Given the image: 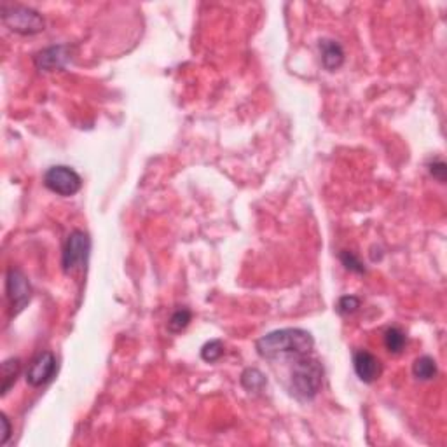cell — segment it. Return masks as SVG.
I'll return each mask as SVG.
<instances>
[{
    "label": "cell",
    "mask_w": 447,
    "mask_h": 447,
    "mask_svg": "<svg viewBox=\"0 0 447 447\" xmlns=\"http://www.w3.org/2000/svg\"><path fill=\"white\" fill-rule=\"evenodd\" d=\"M405 344H407V337H405V334L400 331V329H398V327H389V329H386L385 346L389 353H393V355L402 353V350L405 348Z\"/></svg>",
    "instance_id": "cell-14"
},
{
    "label": "cell",
    "mask_w": 447,
    "mask_h": 447,
    "mask_svg": "<svg viewBox=\"0 0 447 447\" xmlns=\"http://www.w3.org/2000/svg\"><path fill=\"white\" fill-rule=\"evenodd\" d=\"M56 370H58V362H56L55 355L51 351H42L31 360L27 374H25V379L31 388H39L53 379Z\"/></svg>",
    "instance_id": "cell-7"
},
{
    "label": "cell",
    "mask_w": 447,
    "mask_h": 447,
    "mask_svg": "<svg viewBox=\"0 0 447 447\" xmlns=\"http://www.w3.org/2000/svg\"><path fill=\"white\" fill-rule=\"evenodd\" d=\"M339 259H341L342 266H344L348 271L358 272V274H363V272H366V268H363V264L360 262V259H358L353 252H350V250H342V252L339 253Z\"/></svg>",
    "instance_id": "cell-17"
},
{
    "label": "cell",
    "mask_w": 447,
    "mask_h": 447,
    "mask_svg": "<svg viewBox=\"0 0 447 447\" xmlns=\"http://www.w3.org/2000/svg\"><path fill=\"white\" fill-rule=\"evenodd\" d=\"M91 250V240L90 234L84 233L81 229L72 231L68 240L63 248V259L62 266L65 272H75L77 269H82L88 262Z\"/></svg>",
    "instance_id": "cell-5"
},
{
    "label": "cell",
    "mask_w": 447,
    "mask_h": 447,
    "mask_svg": "<svg viewBox=\"0 0 447 447\" xmlns=\"http://www.w3.org/2000/svg\"><path fill=\"white\" fill-rule=\"evenodd\" d=\"M44 186L55 194L71 198V196H75L81 191L82 179L77 171L72 170L71 166L56 164V166H51L44 173Z\"/></svg>",
    "instance_id": "cell-4"
},
{
    "label": "cell",
    "mask_w": 447,
    "mask_h": 447,
    "mask_svg": "<svg viewBox=\"0 0 447 447\" xmlns=\"http://www.w3.org/2000/svg\"><path fill=\"white\" fill-rule=\"evenodd\" d=\"M0 423H2V437H0V444L5 446L11 439V423H9L8 416L5 414H0Z\"/></svg>",
    "instance_id": "cell-20"
},
{
    "label": "cell",
    "mask_w": 447,
    "mask_h": 447,
    "mask_svg": "<svg viewBox=\"0 0 447 447\" xmlns=\"http://www.w3.org/2000/svg\"><path fill=\"white\" fill-rule=\"evenodd\" d=\"M323 385V366L311 353L292 360L290 393L297 400L309 402L318 395Z\"/></svg>",
    "instance_id": "cell-2"
},
{
    "label": "cell",
    "mask_w": 447,
    "mask_h": 447,
    "mask_svg": "<svg viewBox=\"0 0 447 447\" xmlns=\"http://www.w3.org/2000/svg\"><path fill=\"white\" fill-rule=\"evenodd\" d=\"M242 386L246 392H262L268 386V377L259 369H245L242 374Z\"/></svg>",
    "instance_id": "cell-13"
},
{
    "label": "cell",
    "mask_w": 447,
    "mask_h": 447,
    "mask_svg": "<svg viewBox=\"0 0 447 447\" xmlns=\"http://www.w3.org/2000/svg\"><path fill=\"white\" fill-rule=\"evenodd\" d=\"M21 360L20 358H8L2 362V395H8L9 389L14 386L16 379L20 376Z\"/></svg>",
    "instance_id": "cell-11"
},
{
    "label": "cell",
    "mask_w": 447,
    "mask_h": 447,
    "mask_svg": "<svg viewBox=\"0 0 447 447\" xmlns=\"http://www.w3.org/2000/svg\"><path fill=\"white\" fill-rule=\"evenodd\" d=\"M315 348V339L311 332L304 329H280L262 335L255 342L259 357L266 360H294L297 357L311 353Z\"/></svg>",
    "instance_id": "cell-1"
},
{
    "label": "cell",
    "mask_w": 447,
    "mask_h": 447,
    "mask_svg": "<svg viewBox=\"0 0 447 447\" xmlns=\"http://www.w3.org/2000/svg\"><path fill=\"white\" fill-rule=\"evenodd\" d=\"M446 171H447V166L444 161L437 159L433 161V163H430V175H432L433 179L439 180V182H444V180H446Z\"/></svg>",
    "instance_id": "cell-19"
},
{
    "label": "cell",
    "mask_w": 447,
    "mask_h": 447,
    "mask_svg": "<svg viewBox=\"0 0 447 447\" xmlns=\"http://www.w3.org/2000/svg\"><path fill=\"white\" fill-rule=\"evenodd\" d=\"M224 355V342L220 339H212L201 348V358L205 362L214 363L217 360H220V357Z\"/></svg>",
    "instance_id": "cell-16"
},
{
    "label": "cell",
    "mask_w": 447,
    "mask_h": 447,
    "mask_svg": "<svg viewBox=\"0 0 447 447\" xmlns=\"http://www.w3.org/2000/svg\"><path fill=\"white\" fill-rule=\"evenodd\" d=\"M412 374L420 381H430L437 376V362L428 355L416 358V362L412 363Z\"/></svg>",
    "instance_id": "cell-12"
},
{
    "label": "cell",
    "mask_w": 447,
    "mask_h": 447,
    "mask_svg": "<svg viewBox=\"0 0 447 447\" xmlns=\"http://www.w3.org/2000/svg\"><path fill=\"white\" fill-rule=\"evenodd\" d=\"M71 46H51L42 49L40 53H37L34 62H36V66L39 71L44 72H53L60 71L66 63L71 62Z\"/></svg>",
    "instance_id": "cell-9"
},
{
    "label": "cell",
    "mask_w": 447,
    "mask_h": 447,
    "mask_svg": "<svg viewBox=\"0 0 447 447\" xmlns=\"http://www.w3.org/2000/svg\"><path fill=\"white\" fill-rule=\"evenodd\" d=\"M2 23L20 36H36L46 27L42 16L27 5H2Z\"/></svg>",
    "instance_id": "cell-3"
},
{
    "label": "cell",
    "mask_w": 447,
    "mask_h": 447,
    "mask_svg": "<svg viewBox=\"0 0 447 447\" xmlns=\"http://www.w3.org/2000/svg\"><path fill=\"white\" fill-rule=\"evenodd\" d=\"M191 320H192L191 309L180 307V309H177V311L170 316V320H168V331H170L171 334H179V332H182L183 329H187V325L191 323Z\"/></svg>",
    "instance_id": "cell-15"
},
{
    "label": "cell",
    "mask_w": 447,
    "mask_h": 447,
    "mask_svg": "<svg viewBox=\"0 0 447 447\" xmlns=\"http://www.w3.org/2000/svg\"><path fill=\"white\" fill-rule=\"evenodd\" d=\"M5 292H8L9 303H11L12 315H20L31 299V287L27 274L21 269L11 268L5 277Z\"/></svg>",
    "instance_id": "cell-6"
},
{
    "label": "cell",
    "mask_w": 447,
    "mask_h": 447,
    "mask_svg": "<svg viewBox=\"0 0 447 447\" xmlns=\"http://www.w3.org/2000/svg\"><path fill=\"white\" fill-rule=\"evenodd\" d=\"M320 55H322L323 68L329 72L337 71L344 63V49L334 39L320 40Z\"/></svg>",
    "instance_id": "cell-10"
},
{
    "label": "cell",
    "mask_w": 447,
    "mask_h": 447,
    "mask_svg": "<svg viewBox=\"0 0 447 447\" xmlns=\"http://www.w3.org/2000/svg\"><path fill=\"white\" fill-rule=\"evenodd\" d=\"M353 369L355 372H357V376L360 377V381L367 383V385L377 381L383 372L381 360L367 350L355 351Z\"/></svg>",
    "instance_id": "cell-8"
},
{
    "label": "cell",
    "mask_w": 447,
    "mask_h": 447,
    "mask_svg": "<svg viewBox=\"0 0 447 447\" xmlns=\"http://www.w3.org/2000/svg\"><path fill=\"white\" fill-rule=\"evenodd\" d=\"M358 307H360V299L357 296H344L337 301L335 309H337V313L341 316H346L357 311Z\"/></svg>",
    "instance_id": "cell-18"
}]
</instances>
